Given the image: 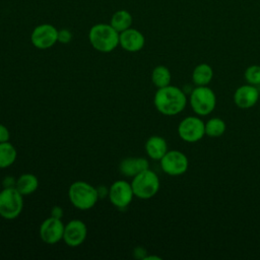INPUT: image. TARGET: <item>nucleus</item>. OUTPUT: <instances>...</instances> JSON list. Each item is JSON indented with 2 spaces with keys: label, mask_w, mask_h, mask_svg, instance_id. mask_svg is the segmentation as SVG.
<instances>
[{
  "label": "nucleus",
  "mask_w": 260,
  "mask_h": 260,
  "mask_svg": "<svg viewBox=\"0 0 260 260\" xmlns=\"http://www.w3.org/2000/svg\"><path fill=\"white\" fill-rule=\"evenodd\" d=\"M153 105L160 114L176 116L186 108L187 96L180 87L169 84L157 88L153 96Z\"/></svg>",
  "instance_id": "obj_1"
},
{
  "label": "nucleus",
  "mask_w": 260,
  "mask_h": 260,
  "mask_svg": "<svg viewBox=\"0 0 260 260\" xmlns=\"http://www.w3.org/2000/svg\"><path fill=\"white\" fill-rule=\"evenodd\" d=\"M88 41L98 52L110 53L119 46V32L110 23H96L89 28Z\"/></svg>",
  "instance_id": "obj_2"
},
{
  "label": "nucleus",
  "mask_w": 260,
  "mask_h": 260,
  "mask_svg": "<svg viewBox=\"0 0 260 260\" xmlns=\"http://www.w3.org/2000/svg\"><path fill=\"white\" fill-rule=\"evenodd\" d=\"M68 197L71 204L80 210L92 208L100 198L96 188L84 181L72 183L68 189Z\"/></svg>",
  "instance_id": "obj_3"
},
{
  "label": "nucleus",
  "mask_w": 260,
  "mask_h": 260,
  "mask_svg": "<svg viewBox=\"0 0 260 260\" xmlns=\"http://www.w3.org/2000/svg\"><path fill=\"white\" fill-rule=\"evenodd\" d=\"M131 186L135 197L146 200L156 195L159 190L160 182L157 175L150 169H147L133 177Z\"/></svg>",
  "instance_id": "obj_4"
},
{
  "label": "nucleus",
  "mask_w": 260,
  "mask_h": 260,
  "mask_svg": "<svg viewBox=\"0 0 260 260\" xmlns=\"http://www.w3.org/2000/svg\"><path fill=\"white\" fill-rule=\"evenodd\" d=\"M23 209V195L15 187H4L0 191V216L16 218Z\"/></svg>",
  "instance_id": "obj_5"
},
{
  "label": "nucleus",
  "mask_w": 260,
  "mask_h": 260,
  "mask_svg": "<svg viewBox=\"0 0 260 260\" xmlns=\"http://www.w3.org/2000/svg\"><path fill=\"white\" fill-rule=\"evenodd\" d=\"M189 103L193 112L198 116H207L216 106V95L207 85L196 86L192 89Z\"/></svg>",
  "instance_id": "obj_6"
},
{
  "label": "nucleus",
  "mask_w": 260,
  "mask_h": 260,
  "mask_svg": "<svg viewBox=\"0 0 260 260\" xmlns=\"http://www.w3.org/2000/svg\"><path fill=\"white\" fill-rule=\"evenodd\" d=\"M178 134L185 142H197L205 135V123L197 116H188L179 123Z\"/></svg>",
  "instance_id": "obj_7"
},
{
  "label": "nucleus",
  "mask_w": 260,
  "mask_h": 260,
  "mask_svg": "<svg viewBox=\"0 0 260 260\" xmlns=\"http://www.w3.org/2000/svg\"><path fill=\"white\" fill-rule=\"evenodd\" d=\"M159 161L164 173L174 177L185 174L189 167L187 155L180 150H168Z\"/></svg>",
  "instance_id": "obj_8"
},
{
  "label": "nucleus",
  "mask_w": 260,
  "mask_h": 260,
  "mask_svg": "<svg viewBox=\"0 0 260 260\" xmlns=\"http://www.w3.org/2000/svg\"><path fill=\"white\" fill-rule=\"evenodd\" d=\"M58 30L56 26L50 23L39 24L30 34V42L39 50L50 49L58 43Z\"/></svg>",
  "instance_id": "obj_9"
},
{
  "label": "nucleus",
  "mask_w": 260,
  "mask_h": 260,
  "mask_svg": "<svg viewBox=\"0 0 260 260\" xmlns=\"http://www.w3.org/2000/svg\"><path fill=\"white\" fill-rule=\"evenodd\" d=\"M110 202L117 208H126L134 196L131 183L125 180L115 181L109 188L108 194Z\"/></svg>",
  "instance_id": "obj_10"
},
{
  "label": "nucleus",
  "mask_w": 260,
  "mask_h": 260,
  "mask_svg": "<svg viewBox=\"0 0 260 260\" xmlns=\"http://www.w3.org/2000/svg\"><path fill=\"white\" fill-rule=\"evenodd\" d=\"M65 224L61 218L49 216L40 225V237L42 241L48 245H55L63 240Z\"/></svg>",
  "instance_id": "obj_11"
},
{
  "label": "nucleus",
  "mask_w": 260,
  "mask_h": 260,
  "mask_svg": "<svg viewBox=\"0 0 260 260\" xmlns=\"http://www.w3.org/2000/svg\"><path fill=\"white\" fill-rule=\"evenodd\" d=\"M87 228L80 219H72L64 226L63 241L69 247H78L86 239Z\"/></svg>",
  "instance_id": "obj_12"
},
{
  "label": "nucleus",
  "mask_w": 260,
  "mask_h": 260,
  "mask_svg": "<svg viewBox=\"0 0 260 260\" xmlns=\"http://www.w3.org/2000/svg\"><path fill=\"white\" fill-rule=\"evenodd\" d=\"M145 38L143 34L133 27H129L119 34V46L130 53H136L143 49Z\"/></svg>",
  "instance_id": "obj_13"
},
{
  "label": "nucleus",
  "mask_w": 260,
  "mask_h": 260,
  "mask_svg": "<svg viewBox=\"0 0 260 260\" xmlns=\"http://www.w3.org/2000/svg\"><path fill=\"white\" fill-rule=\"evenodd\" d=\"M259 95V90L255 85L243 84L235 90L234 103L240 109H250L257 104Z\"/></svg>",
  "instance_id": "obj_14"
},
{
  "label": "nucleus",
  "mask_w": 260,
  "mask_h": 260,
  "mask_svg": "<svg viewBox=\"0 0 260 260\" xmlns=\"http://www.w3.org/2000/svg\"><path fill=\"white\" fill-rule=\"evenodd\" d=\"M149 169V162L145 157H126L119 165L120 173L125 177L133 178L141 172Z\"/></svg>",
  "instance_id": "obj_15"
},
{
  "label": "nucleus",
  "mask_w": 260,
  "mask_h": 260,
  "mask_svg": "<svg viewBox=\"0 0 260 260\" xmlns=\"http://www.w3.org/2000/svg\"><path fill=\"white\" fill-rule=\"evenodd\" d=\"M168 151V143L166 139L158 135L150 136L145 142V152L151 159L160 160Z\"/></svg>",
  "instance_id": "obj_16"
},
{
  "label": "nucleus",
  "mask_w": 260,
  "mask_h": 260,
  "mask_svg": "<svg viewBox=\"0 0 260 260\" xmlns=\"http://www.w3.org/2000/svg\"><path fill=\"white\" fill-rule=\"evenodd\" d=\"M23 196H27L32 194L39 187V180L37 176L34 174L25 173L20 175L16 181L14 186Z\"/></svg>",
  "instance_id": "obj_17"
},
{
  "label": "nucleus",
  "mask_w": 260,
  "mask_h": 260,
  "mask_svg": "<svg viewBox=\"0 0 260 260\" xmlns=\"http://www.w3.org/2000/svg\"><path fill=\"white\" fill-rule=\"evenodd\" d=\"M213 77V69L207 63H200L193 69L192 81L197 86L208 85Z\"/></svg>",
  "instance_id": "obj_18"
},
{
  "label": "nucleus",
  "mask_w": 260,
  "mask_h": 260,
  "mask_svg": "<svg viewBox=\"0 0 260 260\" xmlns=\"http://www.w3.org/2000/svg\"><path fill=\"white\" fill-rule=\"evenodd\" d=\"M133 22V17L131 13L126 9H120L113 13L110 24L120 34L121 31L131 27Z\"/></svg>",
  "instance_id": "obj_19"
},
{
  "label": "nucleus",
  "mask_w": 260,
  "mask_h": 260,
  "mask_svg": "<svg viewBox=\"0 0 260 260\" xmlns=\"http://www.w3.org/2000/svg\"><path fill=\"white\" fill-rule=\"evenodd\" d=\"M17 151L9 141L0 143V169H6L12 166L16 159Z\"/></svg>",
  "instance_id": "obj_20"
},
{
  "label": "nucleus",
  "mask_w": 260,
  "mask_h": 260,
  "mask_svg": "<svg viewBox=\"0 0 260 260\" xmlns=\"http://www.w3.org/2000/svg\"><path fill=\"white\" fill-rule=\"evenodd\" d=\"M172 74L170 69L165 65H157L151 72V81L157 87H165L171 84Z\"/></svg>",
  "instance_id": "obj_21"
},
{
  "label": "nucleus",
  "mask_w": 260,
  "mask_h": 260,
  "mask_svg": "<svg viewBox=\"0 0 260 260\" xmlns=\"http://www.w3.org/2000/svg\"><path fill=\"white\" fill-rule=\"evenodd\" d=\"M226 130L225 122L218 117H213L205 123V135L215 138L220 137Z\"/></svg>",
  "instance_id": "obj_22"
},
{
  "label": "nucleus",
  "mask_w": 260,
  "mask_h": 260,
  "mask_svg": "<svg viewBox=\"0 0 260 260\" xmlns=\"http://www.w3.org/2000/svg\"><path fill=\"white\" fill-rule=\"evenodd\" d=\"M246 81L252 85L260 84V65H250L244 72Z\"/></svg>",
  "instance_id": "obj_23"
},
{
  "label": "nucleus",
  "mask_w": 260,
  "mask_h": 260,
  "mask_svg": "<svg viewBox=\"0 0 260 260\" xmlns=\"http://www.w3.org/2000/svg\"><path fill=\"white\" fill-rule=\"evenodd\" d=\"M72 40V32L67 28L58 30V42L61 44H68Z\"/></svg>",
  "instance_id": "obj_24"
},
{
  "label": "nucleus",
  "mask_w": 260,
  "mask_h": 260,
  "mask_svg": "<svg viewBox=\"0 0 260 260\" xmlns=\"http://www.w3.org/2000/svg\"><path fill=\"white\" fill-rule=\"evenodd\" d=\"M10 139V132L6 126L0 124V143L9 141Z\"/></svg>",
  "instance_id": "obj_25"
},
{
  "label": "nucleus",
  "mask_w": 260,
  "mask_h": 260,
  "mask_svg": "<svg viewBox=\"0 0 260 260\" xmlns=\"http://www.w3.org/2000/svg\"><path fill=\"white\" fill-rule=\"evenodd\" d=\"M146 253H147V251L144 248H142V247H136L133 250V256L136 259H145V257L147 256Z\"/></svg>",
  "instance_id": "obj_26"
},
{
  "label": "nucleus",
  "mask_w": 260,
  "mask_h": 260,
  "mask_svg": "<svg viewBox=\"0 0 260 260\" xmlns=\"http://www.w3.org/2000/svg\"><path fill=\"white\" fill-rule=\"evenodd\" d=\"M51 216L56 218H62L63 217V209L60 206H54L51 209Z\"/></svg>",
  "instance_id": "obj_27"
},
{
  "label": "nucleus",
  "mask_w": 260,
  "mask_h": 260,
  "mask_svg": "<svg viewBox=\"0 0 260 260\" xmlns=\"http://www.w3.org/2000/svg\"><path fill=\"white\" fill-rule=\"evenodd\" d=\"M96 190H98V194H99L100 198L101 197H106L109 194V189L105 186H100L99 188H96Z\"/></svg>",
  "instance_id": "obj_28"
},
{
  "label": "nucleus",
  "mask_w": 260,
  "mask_h": 260,
  "mask_svg": "<svg viewBox=\"0 0 260 260\" xmlns=\"http://www.w3.org/2000/svg\"><path fill=\"white\" fill-rule=\"evenodd\" d=\"M149 259H156V260H160V257H158V256H146L144 260H149Z\"/></svg>",
  "instance_id": "obj_29"
}]
</instances>
